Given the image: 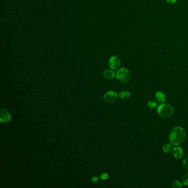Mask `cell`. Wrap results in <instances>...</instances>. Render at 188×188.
<instances>
[{"label":"cell","mask_w":188,"mask_h":188,"mask_svg":"<svg viewBox=\"0 0 188 188\" xmlns=\"http://www.w3.org/2000/svg\"><path fill=\"white\" fill-rule=\"evenodd\" d=\"M155 98L159 103H163L165 101L166 96L163 92L159 91L157 92L155 94Z\"/></svg>","instance_id":"obj_8"},{"label":"cell","mask_w":188,"mask_h":188,"mask_svg":"<svg viewBox=\"0 0 188 188\" xmlns=\"http://www.w3.org/2000/svg\"><path fill=\"white\" fill-rule=\"evenodd\" d=\"M157 113L161 118L167 119L173 115V108L168 104H160L157 108Z\"/></svg>","instance_id":"obj_2"},{"label":"cell","mask_w":188,"mask_h":188,"mask_svg":"<svg viewBox=\"0 0 188 188\" xmlns=\"http://www.w3.org/2000/svg\"><path fill=\"white\" fill-rule=\"evenodd\" d=\"M186 138V132L183 128L180 126H177L171 131L169 134L170 142L174 146L181 145Z\"/></svg>","instance_id":"obj_1"},{"label":"cell","mask_w":188,"mask_h":188,"mask_svg":"<svg viewBox=\"0 0 188 188\" xmlns=\"http://www.w3.org/2000/svg\"><path fill=\"white\" fill-rule=\"evenodd\" d=\"M172 153L173 154L174 157L177 159H180L182 158L183 156V151L181 147L177 146V147H174L173 151Z\"/></svg>","instance_id":"obj_7"},{"label":"cell","mask_w":188,"mask_h":188,"mask_svg":"<svg viewBox=\"0 0 188 188\" xmlns=\"http://www.w3.org/2000/svg\"><path fill=\"white\" fill-rule=\"evenodd\" d=\"M183 164L184 168L188 170V156H187L184 159Z\"/></svg>","instance_id":"obj_14"},{"label":"cell","mask_w":188,"mask_h":188,"mask_svg":"<svg viewBox=\"0 0 188 188\" xmlns=\"http://www.w3.org/2000/svg\"><path fill=\"white\" fill-rule=\"evenodd\" d=\"M172 187L174 188H181L182 187V184L178 180H175L172 183Z\"/></svg>","instance_id":"obj_12"},{"label":"cell","mask_w":188,"mask_h":188,"mask_svg":"<svg viewBox=\"0 0 188 188\" xmlns=\"http://www.w3.org/2000/svg\"><path fill=\"white\" fill-rule=\"evenodd\" d=\"M147 106L150 108H154L157 106V104L156 102L153 101H149L147 103Z\"/></svg>","instance_id":"obj_15"},{"label":"cell","mask_w":188,"mask_h":188,"mask_svg":"<svg viewBox=\"0 0 188 188\" xmlns=\"http://www.w3.org/2000/svg\"><path fill=\"white\" fill-rule=\"evenodd\" d=\"M116 76L120 82L126 83L130 80L131 73L127 68H121L117 71Z\"/></svg>","instance_id":"obj_3"},{"label":"cell","mask_w":188,"mask_h":188,"mask_svg":"<svg viewBox=\"0 0 188 188\" xmlns=\"http://www.w3.org/2000/svg\"><path fill=\"white\" fill-rule=\"evenodd\" d=\"M167 2H168L169 4H174L175 2H177L178 0H165Z\"/></svg>","instance_id":"obj_18"},{"label":"cell","mask_w":188,"mask_h":188,"mask_svg":"<svg viewBox=\"0 0 188 188\" xmlns=\"http://www.w3.org/2000/svg\"><path fill=\"white\" fill-rule=\"evenodd\" d=\"M103 76L107 80H112L115 77V74L111 70H106L103 73Z\"/></svg>","instance_id":"obj_9"},{"label":"cell","mask_w":188,"mask_h":188,"mask_svg":"<svg viewBox=\"0 0 188 188\" xmlns=\"http://www.w3.org/2000/svg\"><path fill=\"white\" fill-rule=\"evenodd\" d=\"M183 183L185 185H188V172L184 175L183 177Z\"/></svg>","instance_id":"obj_13"},{"label":"cell","mask_w":188,"mask_h":188,"mask_svg":"<svg viewBox=\"0 0 188 188\" xmlns=\"http://www.w3.org/2000/svg\"><path fill=\"white\" fill-rule=\"evenodd\" d=\"M101 179L102 180H106L108 178V174L107 173H103L101 174Z\"/></svg>","instance_id":"obj_16"},{"label":"cell","mask_w":188,"mask_h":188,"mask_svg":"<svg viewBox=\"0 0 188 188\" xmlns=\"http://www.w3.org/2000/svg\"><path fill=\"white\" fill-rule=\"evenodd\" d=\"M98 180H99V179H98V178L97 177H92V181L93 182H98Z\"/></svg>","instance_id":"obj_17"},{"label":"cell","mask_w":188,"mask_h":188,"mask_svg":"<svg viewBox=\"0 0 188 188\" xmlns=\"http://www.w3.org/2000/svg\"><path fill=\"white\" fill-rule=\"evenodd\" d=\"M172 144L171 143H167L164 144L163 147V151L164 153H167L170 152L172 150Z\"/></svg>","instance_id":"obj_11"},{"label":"cell","mask_w":188,"mask_h":188,"mask_svg":"<svg viewBox=\"0 0 188 188\" xmlns=\"http://www.w3.org/2000/svg\"><path fill=\"white\" fill-rule=\"evenodd\" d=\"M130 93L128 91H123L119 93V96L121 99H127L130 96Z\"/></svg>","instance_id":"obj_10"},{"label":"cell","mask_w":188,"mask_h":188,"mask_svg":"<svg viewBox=\"0 0 188 188\" xmlns=\"http://www.w3.org/2000/svg\"><path fill=\"white\" fill-rule=\"evenodd\" d=\"M108 64L111 69L113 70H116L120 67V60L118 57L116 56H113L109 60Z\"/></svg>","instance_id":"obj_5"},{"label":"cell","mask_w":188,"mask_h":188,"mask_svg":"<svg viewBox=\"0 0 188 188\" xmlns=\"http://www.w3.org/2000/svg\"><path fill=\"white\" fill-rule=\"evenodd\" d=\"M118 96V95L116 92L113 91H110L106 92L104 94L103 98H104V101L106 103L108 104H111L116 101Z\"/></svg>","instance_id":"obj_4"},{"label":"cell","mask_w":188,"mask_h":188,"mask_svg":"<svg viewBox=\"0 0 188 188\" xmlns=\"http://www.w3.org/2000/svg\"><path fill=\"white\" fill-rule=\"evenodd\" d=\"M11 119V114L6 109H1L0 113V121L1 123H8Z\"/></svg>","instance_id":"obj_6"}]
</instances>
